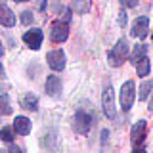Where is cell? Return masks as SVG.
<instances>
[{
	"label": "cell",
	"mask_w": 153,
	"mask_h": 153,
	"mask_svg": "<svg viewBox=\"0 0 153 153\" xmlns=\"http://www.w3.org/2000/svg\"><path fill=\"white\" fill-rule=\"evenodd\" d=\"M54 10H56V13H63V19H65V21H69V19H71V10L69 8L59 6V4H54Z\"/></svg>",
	"instance_id": "21"
},
{
	"label": "cell",
	"mask_w": 153,
	"mask_h": 153,
	"mask_svg": "<svg viewBox=\"0 0 153 153\" xmlns=\"http://www.w3.org/2000/svg\"><path fill=\"white\" fill-rule=\"evenodd\" d=\"M0 140L4 143H12L16 140V130H13V126H4L0 128Z\"/></svg>",
	"instance_id": "16"
},
{
	"label": "cell",
	"mask_w": 153,
	"mask_h": 153,
	"mask_svg": "<svg viewBox=\"0 0 153 153\" xmlns=\"http://www.w3.org/2000/svg\"><path fill=\"white\" fill-rule=\"evenodd\" d=\"M147 109H149V111H153V96H151V100H149V105H147Z\"/></svg>",
	"instance_id": "27"
},
{
	"label": "cell",
	"mask_w": 153,
	"mask_h": 153,
	"mask_svg": "<svg viewBox=\"0 0 153 153\" xmlns=\"http://www.w3.org/2000/svg\"><path fill=\"white\" fill-rule=\"evenodd\" d=\"M42 40H44V33L38 27H31L29 31L23 33V42H25L31 50H38V48L42 46Z\"/></svg>",
	"instance_id": "5"
},
{
	"label": "cell",
	"mask_w": 153,
	"mask_h": 153,
	"mask_svg": "<svg viewBox=\"0 0 153 153\" xmlns=\"http://www.w3.org/2000/svg\"><path fill=\"white\" fill-rule=\"evenodd\" d=\"M4 76H6V71H4V67L0 65V79H4Z\"/></svg>",
	"instance_id": "26"
},
{
	"label": "cell",
	"mask_w": 153,
	"mask_h": 153,
	"mask_svg": "<svg viewBox=\"0 0 153 153\" xmlns=\"http://www.w3.org/2000/svg\"><path fill=\"white\" fill-rule=\"evenodd\" d=\"M130 35L134 38H146L147 35H149V17H147V16L136 17V21L132 23Z\"/></svg>",
	"instance_id": "8"
},
{
	"label": "cell",
	"mask_w": 153,
	"mask_h": 153,
	"mask_svg": "<svg viewBox=\"0 0 153 153\" xmlns=\"http://www.w3.org/2000/svg\"><path fill=\"white\" fill-rule=\"evenodd\" d=\"M138 2H140V0H121V6L123 8H136Z\"/></svg>",
	"instance_id": "22"
},
{
	"label": "cell",
	"mask_w": 153,
	"mask_h": 153,
	"mask_svg": "<svg viewBox=\"0 0 153 153\" xmlns=\"http://www.w3.org/2000/svg\"><path fill=\"white\" fill-rule=\"evenodd\" d=\"M10 113H12L10 98H8V94H2V96H0V117H4V115H10Z\"/></svg>",
	"instance_id": "17"
},
{
	"label": "cell",
	"mask_w": 153,
	"mask_h": 153,
	"mask_svg": "<svg viewBox=\"0 0 153 153\" xmlns=\"http://www.w3.org/2000/svg\"><path fill=\"white\" fill-rule=\"evenodd\" d=\"M44 90L48 96H52V98H57V96L61 94V79L57 75H48L46 79V84H44Z\"/></svg>",
	"instance_id": "10"
},
{
	"label": "cell",
	"mask_w": 153,
	"mask_h": 153,
	"mask_svg": "<svg viewBox=\"0 0 153 153\" xmlns=\"http://www.w3.org/2000/svg\"><path fill=\"white\" fill-rule=\"evenodd\" d=\"M8 146H10V151H16V153H19V151H21V147L13 146V143H8Z\"/></svg>",
	"instance_id": "25"
},
{
	"label": "cell",
	"mask_w": 153,
	"mask_h": 153,
	"mask_svg": "<svg viewBox=\"0 0 153 153\" xmlns=\"http://www.w3.org/2000/svg\"><path fill=\"white\" fill-rule=\"evenodd\" d=\"M46 61H48V67H50L52 71H63L65 69V54H63V50L48 52Z\"/></svg>",
	"instance_id": "9"
},
{
	"label": "cell",
	"mask_w": 153,
	"mask_h": 153,
	"mask_svg": "<svg viewBox=\"0 0 153 153\" xmlns=\"http://www.w3.org/2000/svg\"><path fill=\"white\" fill-rule=\"evenodd\" d=\"M67 38H69V23L61 21V19H56V21L50 23V40L52 42H57V44H61V42H65Z\"/></svg>",
	"instance_id": "3"
},
{
	"label": "cell",
	"mask_w": 153,
	"mask_h": 153,
	"mask_svg": "<svg viewBox=\"0 0 153 153\" xmlns=\"http://www.w3.org/2000/svg\"><path fill=\"white\" fill-rule=\"evenodd\" d=\"M149 71H151V63H149V59H147V56H143L136 63V73H138V76H147Z\"/></svg>",
	"instance_id": "15"
},
{
	"label": "cell",
	"mask_w": 153,
	"mask_h": 153,
	"mask_svg": "<svg viewBox=\"0 0 153 153\" xmlns=\"http://www.w3.org/2000/svg\"><path fill=\"white\" fill-rule=\"evenodd\" d=\"M19 105H21L23 109H27V111H36L38 109V98L35 94L27 92V94H23L21 98H19Z\"/></svg>",
	"instance_id": "13"
},
{
	"label": "cell",
	"mask_w": 153,
	"mask_h": 153,
	"mask_svg": "<svg viewBox=\"0 0 153 153\" xmlns=\"http://www.w3.org/2000/svg\"><path fill=\"white\" fill-rule=\"evenodd\" d=\"M4 56V44H2V40H0V57Z\"/></svg>",
	"instance_id": "28"
},
{
	"label": "cell",
	"mask_w": 153,
	"mask_h": 153,
	"mask_svg": "<svg viewBox=\"0 0 153 153\" xmlns=\"http://www.w3.org/2000/svg\"><path fill=\"white\" fill-rule=\"evenodd\" d=\"M19 21H21L23 25H33V21H35V16H33V12L25 10V12H21V17H19Z\"/></svg>",
	"instance_id": "20"
},
{
	"label": "cell",
	"mask_w": 153,
	"mask_h": 153,
	"mask_svg": "<svg viewBox=\"0 0 153 153\" xmlns=\"http://www.w3.org/2000/svg\"><path fill=\"white\" fill-rule=\"evenodd\" d=\"M151 90H153V82H151V80H143L142 86H140V96H138V98H140V100H147V96L151 94Z\"/></svg>",
	"instance_id": "18"
},
{
	"label": "cell",
	"mask_w": 153,
	"mask_h": 153,
	"mask_svg": "<svg viewBox=\"0 0 153 153\" xmlns=\"http://www.w3.org/2000/svg\"><path fill=\"white\" fill-rule=\"evenodd\" d=\"M0 25H4V27L16 25V13H13L4 2H0Z\"/></svg>",
	"instance_id": "12"
},
{
	"label": "cell",
	"mask_w": 153,
	"mask_h": 153,
	"mask_svg": "<svg viewBox=\"0 0 153 153\" xmlns=\"http://www.w3.org/2000/svg\"><path fill=\"white\" fill-rule=\"evenodd\" d=\"M38 12H44V10H46V0H38Z\"/></svg>",
	"instance_id": "24"
},
{
	"label": "cell",
	"mask_w": 153,
	"mask_h": 153,
	"mask_svg": "<svg viewBox=\"0 0 153 153\" xmlns=\"http://www.w3.org/2000/svg\"><path fill=\"white\" fill-rule=\"evenodd\" d=\"M126 21H128V17H126V12H124V10H121V13H119V19H117V23L121 27H124L126 25Z\"/></svg>",
	"instance_id": "23"
},
{
	"label": "cell",
	"mask_w": 153,
	"mask_h": 153,
	"mask_svg": "<svg viewBox=\"0 0 153 153\" xmlns=\"http://www.w3.org/2000/svg\"><path fill=\"white\" fill-rule=\"evenodd\" d=\"M0 2H2V0H0Z\"/></svg>",
	"instance_id": "30"
},
{
	"label": "cell",
	"mask_w": 153,
	"mask_h": 153,
	"mask_svg": "<svg viewBox=\"0 0 153 153\" xmlns=\"http://www.w3.org/2000/svg\"><path fill=\"white\" fill-rule=\"evenodd\" d=\"M102 107H103V113L107 119H113L117 117V109H115V94H113V86L107 84L103 88V96H102Z\"/></svg>",
	"instance_id": "4"
},
{
	"label": "cell",
	"mask_w": 153,
	"mask_h": 153,
	"mask_svg": "<svg viewBox=\"0 0 153 153\" xmlns=\"http://www.w3.org/2000/svg\"><path fill=\"white\" fill-rule=\"evenodd\" d=\"M90 126H92V117H90L86 111H76L75 113V121H73V128L76 134H88Z\"/></svg>",
	"instance_id": "7"
},
{
	"label": "cell",
	"mask_w": 153,
	"mask_h": 153,
	"mask_svg": "<svg viewBox=\"0 0 153 153\" xmlns=\"http://www.w3.org/2000/svg\"><path fill=\"white\" fill-rule=\"evenodd\" d=\"M134 100H136V84H134V80H126L119 92V102H121L123 111H130Z\"/></svg>",
	"instance_id": "2"
},
{
	"label": "cell",
	"mask_w": 153,
	"mask_h": 153,
	"mask_svg": "<svg viewBox=\"0 0 153 153\" xmlns=\"http://www.w3.org/2000/svg\"><path fill=\"white\" fill-rule=\"evenodd\" d=\"M143 56H147V44H136V46H134V50L130 52V61L136 65Z\"/></svg>",
	"instance_id": "14"
},
{
	"label": "cell",
	"mask_w": 153,
	"mask_h": 153,
	"mask_svg": "<svg viewBox=\"0 0 153 153\" xmlns=\"http://www.w3.org/2000/svg\"><path fill=\"white\" fill-rule=\"evenodd\" d=\"M146 130H147V123L143 121H138V123H134V126H132V130H130V140H132V146H134V149H143V147L140 146V143L146 140Z\"/></svg>",
	"instance_id": "6"
},
{
	"label": "cell",
	"mask_w": 153,
	"mask_h": 153,
	"mask_svg": "<svg viewBox=\"0 0 153 153\" xmlns=\"http://www.w3.org/2000/svg\"><path fill=\"white\" fill-rule=\"evenodd\" d=\"M13 2H29V0H13Z\"/></svg>",
	"instance_id": "29"
},
{
	"label": "cell",
	"mask_w": 153,
	"mask_h": 153,
	"mask_svg": "<svg viewBox=\"0 0 153 153\" xmlns=\"http://www.w3.org/2000/svg\"><path fill=\"white\" fill-rule=\"evenodd\" d=\"M88 2H86V0H73V10L76 13H86L88 12Z\"/></svg>",
	"instance_id": "19"
},
{
	"label": "cell",
	"mask_w": 153,
	"mask_h": 153,
	"mask_svg": "<svg viewBox=\"0 0 153 153\" xmlns=\"http://www.w3.org/2000/svg\"><path fill=\"white\" fill-rule=\"evenodd\" d=\"M126 56H128V42H126V38H119L117 44L109 50L107 61H109V65L119 67V65H123V61L126 59Z\"/></svg>",
	"instance_id": "1"
},
{
	"label": "cell",
	"mask_w": 153,
	"mask_h": 153,
	"mask_svg": "<svg viewBox=\"0 0 153 153\" xmlns=\"http://www.w3.org/2000/svg\"><path fill=\"white\" fill-rule=\"evenodd\" d=\"M12 126H13V130H16V134H19V136H27V134H31L33 124H31V119L23 117V115H17V117L13 119Z\"/></svg>",
	"instance_id": "11"
}]
</instances>
